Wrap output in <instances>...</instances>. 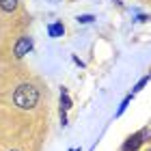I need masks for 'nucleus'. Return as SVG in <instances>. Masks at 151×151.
<instances>
[{"mask_svg": "<svg viewBox=\"0 0 151 151\" xmlns=\"http://www.w3.org/2000/svg\"><path fill=\"white\" fill-rule=\"evenodd\" d=\"M37 101H39V91L32 84H28V82L19 84L13 91V104L17 108H22V110H32L37 106Z\"/></svg>", "mask_w": 151, "mask_h": 151, "instance_id": "1", "label": "nucleus"}, {"mask_svg": "<svg viewBox=\"0 0 151 151\" xmlns=\"http://www.w3.org/2000/svg\"><path fill=\"white\" fill-rule=\"evenodd\" d=\"M30 50H32V39L30 37H19L17 43H15V47H13V54H15V58H22Z\"/></svg>", "mask_w": 151, "mask_h": 151, "instance_id": "2", "label": "nucleus"}, {"mask_svg": "<svg viewBox=\"0 0 151 151\" xmlns=\"http://www.w3.org/2000/svg\"><path fill=\"white\" fill-rule=\"evenodd\" d=\"M147 136V129H140V132H136L134 136H129V138L123 142V151H136L140 145H142V138Z\"/></svg>", "mask_w": 151, "mask_h": 151, "instance_id": "3", "label": "nucleus"}, {"mask_svg": "<svg viewBox=\"0 0 151 151\" xmlns=\"http://www.w3.org/2000/svg\"><path fill=\"white\" fill-rule=\"evenodd\" d=\"M69 108H71V99L67 95V88H63L60 91V123L63 125H67V110Z\"/></svg>", "mask_w": 151, "mask_h": 151, "instance_id": "4", "label": "nucleus"}, {"mask_svg": "<svg viewBox=\"0 0 151 151\" xmlns=\"http://www.w3.org/2000/svg\"><path fill=\"white\" fill-rule=\"evenodd\" d=\"M63 32H65V26H63V22H54V24H50V26H47V35H50V37H54V39L63 37Z\"/></svg>", "mask_w": 151, "mask_h": 151, "instance_id": "5", "label": "nucleus"}, {"mask_svg": "<svg viewBox=\"0 0 151 151\" xmlns=\"http://www.w3.org/2000/svg\"><path fill=\"white\" fill-rule=\"evenodd\" d=\"M0 9L4 13H13L17 9V0H0Z\"/></svg>", "mask_w": 151, "mask_h": 151, "instance_id": "6", "label": "nucleus"}, {"mask_svg": "<svg viewBox=\"0 0 151 151\" xmlns=\"http://www.w3.org/2000/svg\"><path fill=\"white\" fill-rule=\"evenodd\" d=\"M147 82H149V76H145V78H142V80L138 82V84H136V86L132 88V93H138V91H140V88H142V86H145V84H147Z\"/></svg>", "mask_w": 151, "mask_h": 151, "instance_id": "7", "label": "nucleus"}, {"mask_svg": "<svg viewBox=\"0 0 151 151\" xmlns=\"http://www.w3.org/2000/svg\"><path fill=\"white\" fill-rule=\"evenodd\" d=\"M93 15H78V24H91L93 22Z\"/></svg>", "mask_w": 151, "mask_h": 151, "instance_id": "8", "label": "nucleus"}, {"mask_svg": "<svg viewBox=\"0 0 151 151\" xmlns=\"http://www.w3.org/2000/svg\"><path fill=\"white\" fill-rule=\"evenodd\" d=\"M127 104H129V97H125V99H123V104L119 106V110H116V116H121L123 112H125V108H127Z\"/></svg>", "mask_w": 151, "mask_h": 151, "instance_id": "9", "label": "nucleus"}, {"mask_svg": "<svg viewBox=\"0 0 151 151\" xmlns=\"http://www.w3.org/2000/svg\"><path fill=\"white\" fill-rule=\"evenodd\" d=\"M69 151H78V149H69Z\"/></svg>", "mask_w": 151, "mask_h": 151, "instance_id": "10", "label": "nucleus"}]
</instances>
